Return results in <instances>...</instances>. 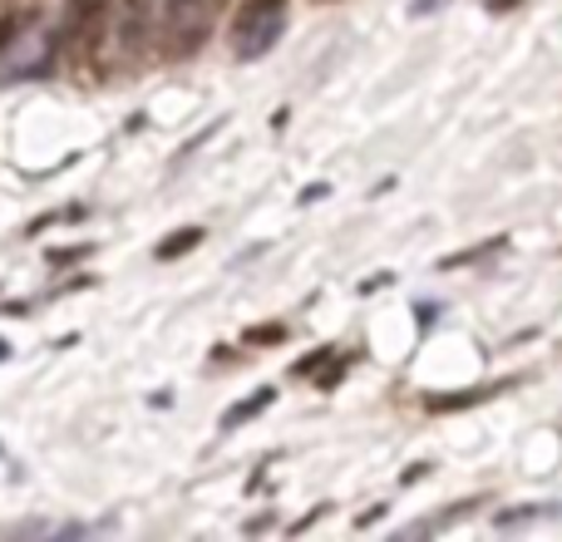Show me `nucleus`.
<instances>
[{
	"mask_svg": "<svg viewBox=\"0 0 562 542\" xmlns=\"http://www.w3.org/2000/svg\"><path fill=\"white\" fill-rule=\"evenodd\" d=\"M514 5H524V0H488V10H494V15H504V10H514Z\"/></svg>",
	"mask_w": 562,
	"mask_h": 542,
	"instance_id": "f8f14e48",
	"label": "nucleus"
},
{
	"mask_svg": "<svg viewBox=\"0 0 562 542\" xmlns=\"http://www.w3.org/2000/svg\"><path fill=\"white\" fill-rule=\"evenodd\" d=\"M326 360H330V346H321V350H311L306 360H296V365H291V375H316Z\"/></svg>",
	"mask_w": 562,
	"mask_h": 542,
	"instance_id": "1a4fd4ad",
	"label": "nucleus"
},
{
	"mask_svg": "<svg viewBox=\"0 0 562 542\" xmlns=\"http://www.w3.org/2000/svg\"><path fill=\"white\" fill-rule=\"evenodd\" d=\"M227 0H168L164 10V59H188L207 45Z\"/></svg>",
	"mask_w": 562,
	"mask_h": 542,
	"instance_id": "f257e3e1",
	"label": "nucleus"
},
{
	"mask_svg": "<svg viewBox=\"0 0 562 542\" xmlns=\"http://www.w3.org/2000/svg\"><path fill=\"white\" fill-rule=\"evenodd\" d=\"M198 242H203V227H183V233L164 237V242L154 247V257H158V262H173V257H188V252H193Z\"/></svg>",
	"mask_w": 562,
	"mask_h": 542,
	"instance_id": "39448f33",
	"label": "nucleus"
},
{
	"mask_svg": "<svg viewBox=\"0 0 562 542\" xmlns=\"http://www.w3.org/2000/svg\"><path fill=\"white\" fill-rule=\"evenodd\" d=\"M148 5H154V0H124V10H144V15H148Z\"/></svg>",
	"mask_w": 562,
	"mask_h": 542,
	"instance_id": "ddd939ff",
	"label": "nucleus"
},
{
	"mask_svg": "<svg viewBox=\"0 0 562 542\" xmlns=\"http://www.w3.org/2000/svg\"><path fill=\"white\" fill-rule=\"evenodd\" d=\"M243 340H247V346H281V340H286V326H277V320H272V326H252Z\"/></svg>",
	"mask_w": 562,
	"mask_h": 542,
	"instance_id": "6e6552de",
	"label": "nucleus"
},
{
	"mask_svg": "<svg viewBox=\"0 0 562 542\" xmlns=\"http://www.w3.org/2000/svg\"><path fill=\"white\" fill-rule=\"evenodd\" d=\"M281 25H286V0H247V10L233 25V49L237 59H257L277 45Z\"/></svg>",
	"mask_w": 562,
	"mask_h": 542,
	"instance_id": "f03ea898",
	"label": "nucleus"
},
{
	"mask_svg": "<svg viewBox=\"0 0 562 542\" xmlns=\"http://www.w3.org/2000/svg\"><path fill=\"white\" fill-rule=\"evenodd\" d=\"M94 247L89 242H79V247H65V252H49V262H79V257H89Z\"/></svg>",
	"mask_w": 562,
	"mask_h": 542,
	"instance_id": "9d476101",
	"label": "nucleus"
},
{
	"mask_svg": "<svg viewBox=\"0 0 562 542\" xmlns=\"http://www.w3.org/2000/svg\"><path fill=\"white\" fill-rule=\"evenodd\" d=\"M494 252H504V237H494V242H479L469 247V252H449L445 262H439V271H454V267H474V262H488Z\"/></svg>",
	"mask_w": 562,
	"mask_h": 542,
	"instance_id": "423d86ee",
	"label": "nucleus"
},
{
	"mask_svg": "<svg viewBox=\"0 0 562 542\" xmlns=\"http://www.w3.org/2000/svg\"><path fill=\"white\" fill-rule=\"evenodd\" d=\"M104 15H109V0H65V25H59V39L75 59H85L89 49L99 45L104 35Z\"/></svg>",
	"mask_w": 562,
	"mask_h": 542,
	"instance_id": "7ed1b4c3",
	"label": "nucleus"
},
{
	"mask_svg": "<svg viewBox=\"0 0 562 542\" xmlns=\"http://www.w3.org/2000/svg\"><path fill=\"white\" fill-rule=\"evenodd\" d=\"M504 385H484V389H469V395H435L429 399V409H469V405H479V399H488V395H498Z\"/></svg>",
	"mask_w": 562,
	"mask_h": 542,
	"instance_id": "0eeeda50",
	"label": "nucleus"
},
{
	"mask_svg": "<svg viewBox=\"0 0 562 542\" xmlns=\"http://www.w3.org/2000/svg\"><path fill=\"white\" fill-rule=\"evenodd\" d=\"M336 380H340V365H336V370H321L316 385H321V389H336Z\"/></svg>",
	"mask_w": 562,
	"mask_h": 542,
	"instance_id": "9b49d317",
	"label": "nucleus"
},
{
	"mask_svg": "<svg viewBox=\"0 0 562 542\" xmlns=\"http://www.w3.org/2000/svg\"><path fill=\"white\" fill-rule=\"evenodd\" d=\"M272 399H277V389H272V385L257 389V395H247V399H237V405L223 415V429H237V425H247V419H257L262 409H272Z\"/></svg>",
	"mask_w": 562,
	"mask_h": 542,
	"instance_id": "20e7f679",
	"label": "nucleus"
}]
</instances>
